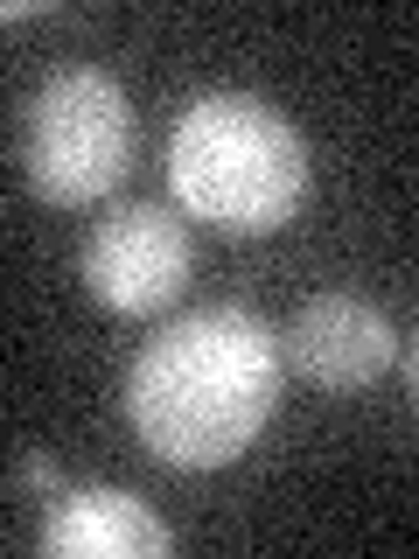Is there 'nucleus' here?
I'll use <instances>...</instances> for the list:
<instances>
[{"label": "nucleus", "mask_w": 419, "mask_h": 559, "mask_svg": "<svg viewBox=\"0 0 419 559\" xmlns=\"http://www.w3.org/2000/svg\"><path fill=\"white\" fill-rule=\"evenodd\" d=\"M14 476H22L28 489H43V497H63V476H57V468H49V454H22V462H14Z\"/></svg>", "instance_id": "7"}, {"label": "nucleus", "mask_w": 419, "mask_h": 559, "mask_svg": "<svg viewBox=\"0 0 419 559\" xmlns=\"http://www.w3.org/2000/svg\"><path fill=\"white\" fill-rule=\"evenodd\" d=\"M175 546V532L133 489H63L49 503L43 532H35V552L43 559H161Z\"/></svg>", "instance_id": "6"}, {"label": "nucleus", "mask_w": 419, "mask_h": 559, "mask_svg": "<svg viewBox=\"0 0 419 559\" xmlns=\"http://www.w3.org/2000/svg\"><path fill=\"white\" fill-rule=\"evenodd\" d=\"M287 349L252 308H196L168 322L127 371V419L168 468H224L266 433Z\"/></svg>", "instance_id": "1"}, {"label": "nucleus", "mask_w": 419, "mask_h": 559, "mask_svg": "<svg viewBox=\"0 0 419 559\" xmlns=\"http://www.w3.org/2000/svg\"><path fill=\"white\" fill-rule=\"evenodd\" d=\"M22 168L43 203H98L133 168V105L105 70L77 63L35 92L22 127Z\"/></svg>", "instance_id": "3"}, {"label": "nucleus", "mask_w": 419, "mask_h": 559, "mask_svg": "<svg viewBox=\"0 0 419 559\" xmlns=\"http://www.w3.org/2000/svg\"><path fill=\"white\" fill-rule=\"evenodd\" d=\"M84 287L98 308L112 314H161L175 294L189 287L196 266V245L189 224L161 203H112L84 238Z\"/></svg>", "instance_id": "4"}, {"label": "nucleus", "mask_w": 419, "mask_h": 559, "mask_svg": "<svg viewBox=\"0 0 419 559\" xmlns=\"http://www.w3.org/2000/svg\"><path fill=\"white\" fill-rule=\"evenodd\" d=\"M279 349L314 392H363L392 371L398 336L384 322V308H371L363 294H308Z\"/></svg>", "instance_id": "5"}, {"label": "nucleus", "mask_w": 419, "mask_h": 559, "mask_svg": "<svg viewBox=\"0 0 419 559\" xmlns=\"http://www.w3.org/2000/svg\"><path fill=\"white\" fill-rule=\"evenodd\" d=\"M412 392H419V349H412Z\"/></svg>", "instance_id": "8"}, {"label": "nucleus", "mask_w": 419, "mask_h": 559, "mask_svg": "<svg viewBox=\"0 0 419 559\" xmlns=\"http://www.w3.org/2000/svg\"><path fill=\"white\" fill-rule=\"evenodd\" d=\"M175 203L224 238H266L308 203V140L279 105L252 92H210L182 105L168 133Z\"/></svg>", "instance_id": "2"}]
</instances>
